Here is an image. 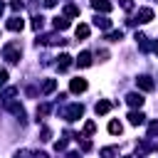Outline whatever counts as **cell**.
Instances as JSON below:
<instances>
[{"mask_svg":"<svg viewBox=\"0 0 158 158\" xmlns=\"http://www.w3.org/2000/svg\"><path fill=\"white\" fill-rule=\"evenodd\" d=\"M20 54H22L20 42H7V44L2 47V59H7L10 64H17V62H20Z\"/></svg>","mask_w":158,"mask_h":158,"instance_id":"obj_1","label":"cell"},{"mask_svg":"<svg viewBox=\"0 0 158 158\" xmlns=\"http://www.w3.org/2000/svg\"><path fill=\"white\" fill-rule=\"evenodd\" d=\"M84 116V106L81 104H69L64 111H62V118H67V121H77V118H81Z\"/></svg>","mask_w":158,"mask_h":158,"instance_id":"obj_2","label":"cell"},{"mask_svg":"<svg viewBox=\"0 0 158 158\" xmlns=\"http://www.w3.org/2000/svg\"><path fill=\"white\" fill-rule=\"evenodd\" d=\"M153 20V10L151 7H141L138 12H136V17H131L128 20V25H138V22H151Z\"/></svg>","mask_w":158,"mask_h":158,"instance_id":"obj_3","label":"cell"},{"mask_svg":"<svg viewBox=\"0 0 158 158\" xmlns=\"http://www.w3.org/2000/svg\"><path fill=\"white\" fill-rule=\"evenodd\" d=\"M5 109L12 114V116H17L20 121H25V109H22V104H17L15 99H10V101H5Z\"/></svg>","mask_w":158,"mask_h":158,"instance_id":"obj_4","label":"cell"},{"mask_svg":"<svg viewBox=\"0 0 158 158\" xmlns=\"http://www.w3.org/2000/svg\"><path fill=\"white\" fill-rule=\"evenodd\" d=\"M136 86H138L141 91H153V89H156V84H153V79H151L148 74H141V77H136Z\"/></svg>","mask_w":158,"mask_h":158,"instance_id":"obj_5","label":"cell"},{"mask_svg":"<svg viewBox=\"0 0 158 158\" xmlns=\"http://www.w3.org/2000/svg\"><path fill=\"white\" fill-rule=\"evenodd\" d=\"M5 27H7L10 32H20V30L25 27V20H22L20 15H12V17H10L7 22H5Z\"/></svg>","mask_w":158,"mask_h":158,"instance_id":"obj_6","label":"cell"},{"mask_svg":"<svg viewBox=\"0 0 158 158\" xmlns=\"http://www.w3.org/2000/svg\"><path fill=\"white\" fill-rule=\"evenodd\" d=\"M143 101H146V99H143V94H138V91L126 94V104H128V106H133V109H136V106L141 109V106H143Z\"/></svg>","mask_w":158,"mask_h":158,"instance_id":"obj_7","label":"cell"},{"mask_svg":"<svg viewBox=\"0 0 158 158\" xmlns=\"http://www.w3.org/2000/svg\"><path fill=\"white\" fill-rule=\"evenodd\" d=\"M67 40H62L59 35H44V37H40L37 40V44H64Z\"/></svg>","mask_w":158,"mask_h":158,"instance_id":"obj_8","label":"cell"},{"mask_svg":"<svg viewBox=\"0 0 158 158\" xmlns=\"http://www.w3.org/2000/svg\"><path fill=\"white\" fill-rule=\"evenodd\" d=\"M86 79H81V77H77V79H72V84H69V89L74 91V94H81V91H86Z\"/></svg>","mask_w":158,"mask_h":158,"instance_id":"obj_9","label":"cell"},{"mask_svg":"<svg viewBox=\"0 0 158 158\" xmlns=\"http://www.w3.org/2000/svg\"><path fill=\"white\" fill-rule=\"evenodd\" d=\"M91 7H94L96 12H104V15H106V12H111L114 5H111L109 0H91Z\"/></svg>","mask_w":158,"mask_h":158,"instance_id":"obj_10","label":"cell"},{"mask_svg":"<svg viewBox=\"0 0 158 158\" xmlns=\"http://www.w3.org/2000/svg\"><path fill=\"white\" fill-rule=\"evenodd\" d=\"M111 101H106V99H101V101H96V106H94V111H96V116H104V114H109L111 111Z\"/></svg>","mask_w":158,"mask_h":158,"instance_id":"obj_11","label":"cell"},{"mask_svg":"<svg viewBox=\"0 0 158 158\" xmlns=\"http://www.w3.org/2000/svg\"><path fill=\"white\" fill-rule=\"evenodd\" d=\"M69 67H72V57H69V54H59V57H57V69H59V72H67Z\"/></svg>","mask_w":158,"mask_h":158,"instance_id":"obj_12","label":"cell"},{"mask_svg":"<svg viewBox=\"0 0 158 158\" xmlns=\"http://www.w3.org/2000/svg\"><path fill=\"white\" fill-rule=\"evenodd\" d=\"M94 25H96L99 30H109V27H111V20H109L106 15H96V17H94Z\"/></svg>","mask_w":158,"mask_h":158,"instance_id":"obj_13","label":"cell"},{"mask_svg":"<svg viewBox=\"0 0 158 158\" xmlns=\"http://www.w3.org/2000/svg\"><path fill=\"white\" fill-rule=\"evenodd\" d=\"M143 121H146V116H143L141 111H131V114H128V123H131V126H141Z\"/></svg>","mask_w":158,"mask_h":158,"instance_id":"obj_14","label":"cell"},{"mask_svg":"<svg viewBox=\"0 0 158 158\" xmlns=\"http://www.w3.org/2000/svg\"><path fill=\"white\" fill-rule=\"evenodd\" d=\"M49 111H52V106H49V104H40V106H37V123H40V121H44Z\"/></svg>","mask_w":158,"mask_h":158,"instance_id":"obj_15","label":"cell"},{"mask_svg":"<svg viewBox=\"0 0 158 158\" xmlns=\"http://www.w3.org/2000/svg\"><path fill=\"white\" fill-rule=\"evenodd\" d=\"M77 64H79V67H91V52H81V54L77 57Z\"/></svg>","mask_w":158,"mask_h":158,"instance_id":"obj_16","label":"cell"},{"mask_svg":"<svg viewBox=\"0 0 158 158\" xmlns=\"http://www.w3.org/2000/svg\"><path fill=\"white\" fill-rule=\"evenodd\" d=\"M74 35H77V40H86L89 37V25H77Z\"/></svg>","mask_w":158,"mask_h":158,"instance_id":"obj_17","label":"cell"},{"mask_svg":"<svg viewBox=\"0 0 158 158\" xmlns=\"http://www.w3.org/2000/svg\"><path fill=\"white\" fill-rule=\"evenodd\" d=\"M136 42H138V47H141L143 52H148V49H151V44H148V37H146V35L136 32Z\"/></svg>","mask_w":158,"mask_h":158,"instance_id":"obj_18","label":"cell"},{"mask_svg":"<svg viewBox=\"0 0 158 158\" xmlns=\"http://www.w3.org/2000/svg\"><path fill=\"white\" fill-rule=\"evenodd\" d=\"M57 89V79H47L44 84H42V94H52Z\"/></svg>","mask_w":158,"mask_h":158,"instance_id":"obj_19","label":"cell"},{"mask_svg":"<svg viewBox=\"0 0 158 158\" xmlns=\"http://www.w3.org/2000/svg\"><path fill=\"white\" fill-rule=\"evenodd\" d=\"M121 131H123L121 121H111V123H109V133H111V136H121Z\"/></svg>","mask_w":158,"mask_h":158,"instance_id":"obj_20","label":"cell"},{"mask_svg":"<svg viewBox=\"0 0 158 158\" xmlns=\"http://www.w3.org/2000/svg\"><path fill=\"white\" fill-rule=\"evenodd\" d=\"M15 94H17V89H15V86H7V89H5L2 94H0V101L5 104V101H10V99H12Z\"/></svg>","mask_w":158,"mask_h":158,"instance_id":"obj_21","label":"cell"},{"mask_svg":"<svg viewBox=\"0 0 158 158\" xmlns=\"http://www.w3.org/2000/svg\"><path fill=\"white\" fill-rule=\"evenodd\" d=\"M64 15H67V17H79V7L69 2V5H64Z\"/></svg>","mask_w":158,"mask_h":158,"instance_id":"obj_22","label":"cell"},{"mask_svg":"<svg viewBox=\"0 0 158 158\" xmlns=\"http://www.w3.org/2000/svg\"><path fill=\"white\" fill-rule=\"evenodd\" d=\"M52 25H54V30H67V27H69V20H67V17H54Z\"/></svg>","mask_w":158,"mask_h":158,"instance_id":"obj_23","label":"cell"},{"mask_svg":"<svg viewBox=\"0 0 158 158\" xmlns=\"http://www.w3.org/2000/svg\"><path fill=\"white\" fill-rule=\"evenodd\" d=\"M42 25H44V17H42V15H35V17H32V30H35V32H40V30H42Z\"/></svg>","mask_w":158,"mask_h":158,"instance_id":"obj_24","label":"cell"},{"mask_svg":"<svg viewBox=\"0 0 158 158\" xmlns=\"http://www.w3.org/2000/svg\"><path fill=\"white\" fill-rule=\"evenodd\" d=\"M94 131H96V123H94V121H86V123H84V136H81V138H89Z\"/></svg>","mask_w":158,"mask_h":158,"instance_id":"obj_25","label":"cell"},{"mask_svg":"<svg viewBox=\"0 0 158 158\" xmlns=\"http://www.w3.org/2000/svg\"><path fill=\"white\" fill-rule=\"evenodd\" d=\"M121 37H123V32H121V30H111V32L106 35V40H109V42H118Z\"/></svg>","mask_w":158,"mask_h":158,"instance_id":"obj_26","label":"cell"},{"mask_svg":"<svg viewBox=\"0 0 158 158\" xmlns=\"http://www.w3.org/2000/svg\"><path fill=\"white\" fill-rule=\"evenodd\" d=\"M118 151L114 148V146H106V148H101V158H114Z\"/></svg>","mask_w":158,"mask_h":158,"instance_id":"obj_27","label":"cell"},{"mask_svg":"<svg viewBox=\"0 0 158 158\" xmlns=\"http://www.w3.org/2000/svg\"><path fill=\"white\" fill-rule=\"evenodd\" d=\"M153 136H158V121L148 123V138H153Z\"/></svg>","mask_w":158,"mask_h":158,"instance_id":"obj_28","label":"cell"},{"mask_svg":"<svg viewBox=\"0 0 158 158\" xmlns=\"http://www.w3.org/2000/svg\"><path fill=\"white\" fill-rule=\"evenodd\" d=\"M40 136H42L40 141H49V138H52V131H49L47 126H42V133H40Z\"/></svg>","mask_w":158,"mask_h":158,"instance_id":"obj_29","label":"cell"},{"mask_svg":"<svg viewBox=\"0 0 158 158\" xmlns=\"http://www.w3.org/2000/svg\"><path fill=\"white\" fill-rule=\"evenodd\" d=\"M64 148H67V138H59V141L54 143V151L59 153V151H64Z\"/></svg>","mask_w":158,"mask_h":158,"instance_id":"obj_30","label":"cell"},{"mask_svg":"<svg viewBox=\"0 0 158 158\" xmlns=\"http://www.w3.org/2000/svg\"><path fill=\"white\" fill-rule=\"evenodd\" d=\"M10 7H12L15 12H17V10H22V0H12V2H10Z\"/></svg>","mask_w":158,"mask_h":158,"instance_id":"obj_31","label":"cell"},{"mask_svg":"<svg viewBox=\"0 0 158 158\" xmlns=\"http://www.w3.org/2000/svg\"><path fill=\"white\" fill-rule=\"evenodd\" d=\"M121 7L123 10H133V0H121Z\"/></svg>","mask_w":158,"mask_h":158,"instance_id":"obj_32","label":"cell"},{"mask_svg":"<svg viewBox=\"0 0 158 158\" xmlns=\"http://www.w3.org/2000/svg\"><path fill=\"white\" fill-rule=\"evenodd\" d=\"M5 84H7V72L0 69V86H5Z\"/></svg>","mask_w":158,"mask_h":158,"instance_id":"obj_33","label":"cell"},{"mask_svg":"<svg viewBox=\"0 0 158 158\" xmlns=\"http://www.w3.org/2000/svg\"><path fill=\"white\" fill-rule=\"evenodd\" d=\"M44 5H47V7H54V5H57V0H44Z\"/></svg>","mask_w":158,"mask_h":158,"instance_id":"obj_34","label":"cell"},{"mask_svg":"<svg viewBox=\"0 0 158 158\" xmlns=\"http://www.w3.org/2000/svg\"><path fill=\"white\" fill-rule=\"evenodd\" d=\"M64 158H79V153H67Z\"/></svg>","mask_w":158,"mask_h":158,"instance_id":"obj_35","label":"cell"},{"mask_svg":"<svg viewBox=\"0 0 158 158\" xmlns=\"http://www.w3.org/2000/svg\"><path fill=\"white\" fill-rule=\"evenodd\" d=\"M151 49H153V52L158 54V42H153V44H151Z\"/></svg>","mask_w":158,"mask_h":158,"instance_id":"obj_36","label":"cell"},{"mask_svg":"<svg viewBox=\"0 0 158 158\" xmlns=\"http://www.w3.org/2000/svg\"><path fill=\"white\" fill-rule=\"evenodd\" d=\"M2 12H5V2L0 0V15H2Z\"/></svg>","mask_w":158,"mask_h":158,"instance_id":"obj_37","label":"cell"},{"mask_svg":"<svg viewBox=\"0 0 158 158\" xmlns=\"http://www.w3.org/2000/svg\"><path fill=\"white\" fill-rule=\"evenodd\" d=\"M123 158H131V156H123Z\"/></svg>","mask_w":158,"mask_h":158,"instance_id":"obj_38","label":"cell"}]
</instances>
